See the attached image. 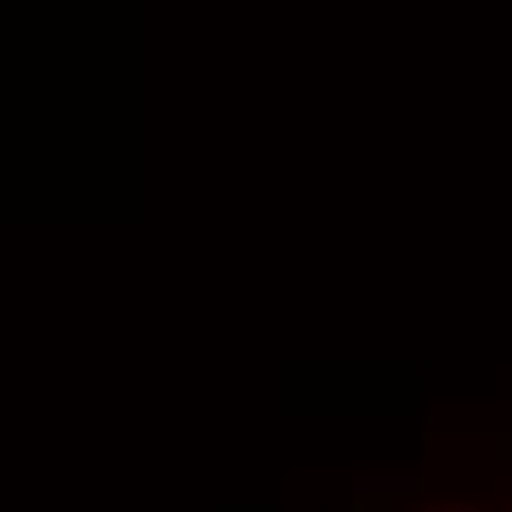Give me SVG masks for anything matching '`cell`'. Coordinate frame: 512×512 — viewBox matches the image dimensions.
<instances>
[]
</instances>
